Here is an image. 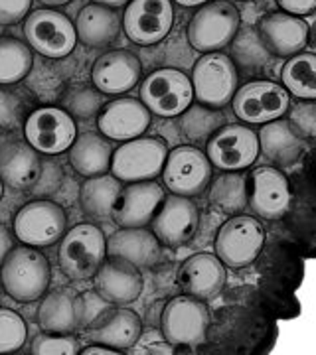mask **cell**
I'll return each instance as SVG.
<instances>
[{"label": "cell", "mask_w": 316, "mask_h": 355, "mask_svg": "<svg viewBox=\"0 0 316 355\" xmlns=\"http://www.w3.org/2000/svg\"><path fill=\"white\" fill-rule=\"evenodd\" d=\"M111 306L105 298H101L95 291H88L83 294L76 296V314H77V326L89 328L93 322H97L99 318L111 310Z\"/></svg>", "instance_id": "obj_39"}, {"label": "cell", "mask_w": 316, "mask_h": 355, "mask_svg": "<svg viewBox=\"0 0 316 355\" xmlns=\"http://www.w3.org/2000/svg\"><path fill=\"white\" fill-rule=\"evenodd\" d=\"M32 0H0V24L13 26L30 14Z\"/></svg>", "instance_id": "obj_43"}, {"label": "cell", "mask_w": 316, "mask_h": 355, "mask_svg": "<svg viewBox=\"0 0 316 355\" xmlns=\"http://www.w3.org/2000/svg\"><path fill=\"white\" fill-rule=\"evenodd\" d=\"M38 322L48 334H72L77 328L76 296L67 291L50 292L38 308Z\"/></svg>", "instance_id": "obj_31"}, {"label": "cell", "mask_w": 316, "mask_h": 355, "mask_svg": "<svg viewBox=\"0 0 316 355\" xmlns=\"http://www.w3.org/2000/svg\"><path fill=\"white\" fill-rule=\"evenodd\" d=\"M289 125L303 139H315L316 135V107L315 101L299 99V103L289 105Z\"/></svg>", "instance_id": "obj_40"}, {"label": "cell", "mask_w": 316, "mask_h": 355, "mask_svg": "<svg viewBox=\"0 0 316 355\" xmlns=\"http://www.w3.org/2000/svg\"><path fill=\"white\" fill-rule=\"evenodd\" d=\"M93 279L95 292L113 306L133 304L135 300H139L144 286L140 268L119 257L105 259Z\"/></svg>", "instance_id": "obj_18"}, {"label": "cell", "mask_w": 316, "mask_h": 355, "mask_svg": "<svg viewBox=\"0 0 316 355\" xmlns=\"http://www.w3.org/2000/svg\"><path fill=\"white\" fill-rule=\"evenodd\" d=\"M283 87L297 99L315 101L316 97V58L315 53H297L283 67Z\"/></svg>", "instance_id": "obj_33"}, {"label": "cell", "mask_w": 316, "mask_h": 355, "mask_svg": "<svg viewBox=\"0 0 316 355\" xmlns=\"http://www.w3.org/2000/svg\"><path fill=\"white\" fill-rule=\"evenodd\" d=\"M166 198L165 188L156 182H133L121 190L113 211V221L119 227H144Z\"/></svg>", "instance_id": "obj_20"}, {"label": "cell", "mask_w": 316, "mask_h": 355, "mask_svg": "<svg viewBox=\"0 0 316 355\" xmlns=\"http://www.w3.org/2000/svg\"><path fill=\"white\" fill-rule=\"evenodd\" d=\"M24 137L38 153H65L77 137L76 121L60 107H40L26 116Z\"/></svg>", "instance_id": "obj_11"}, {"label": "cell", "mask_w": 316, "mask_h": 355, "mask_svg": "<svg viewBox=\"0 0 316 355\" xmlns=\"http://www.w3.org/2000/svg\"><path fill=\"white\" fill-rule=\"evenodd\" d=\"M265 243V229L251 216H231L215 235V257L229 268L249 266Z\"/></svg>", "instance_id": "obj_6"}, {"label": "cell", "mask_w": 316, "mask_h": 355, "mask_svg": "<svg viewBox=\"0 0 316 355\" xmlns=\"http://www.w3.org/2000/svg\"><path fill=\"white\" fill-rule=\"evenodd\" d=\"M226 280V265L210 253L192 254L182 263L178 272V284L182 292L200 300L215 298L224 291Z\"/></svg>", "instance_id": "obj_22"}, {"label": "cell", "mask_w": 316, "mask_h": 355, "mask_svg": "<svg viewBox=\"0 0 316 355\" xmlns=\"http://www.w3.org/2000/svg\"><path fill=\"white\" fill-rule=\"evenodd\" d=\"M222 123L224 114L212 111V107L206 105H190L182 113V132L190 142L196 144H206L222 128Z\"/></svg>", "instance_id": "obj_35"}, {"label": "cell", "mask_w": 316, "mask_h": 355, "mask_svg": "<svg viewBox=\"0 0 316 355\" xmlns=\"http://www.w3.org/2000/svg\"><path fill=\"white\" fill-rule=\"evenodd\" d=\"M172 2H176V4L184 6V8H194V6H202V4L210 2V0H172Z\"/></svg>", "instance_id": "obj_48"}, {"label": "cell", "mask_w": 316, "mask_h": 355, "mask_svg": "<svg viewBox=\"0 0 316 355\" xmlns=\"http://www.w3.org/2000/svg\"><path fill=\"white\" fill-rule=\"evenodd\" d=\"M10 249H13V235L6 229V225L0 223V265L6 259V254L10 253Z\"/></svg>", "instance_id": "obj_45"}, {"label": "cell", "mask_w": 316, "mask_h": 355, "mask_svg": "<svg viewBox=\"0 0 316 355\" xmlns=\"http://www.w3.org/2000/svg\"><path fill=\"white\" fill-rule=\"evenodd\" d=\"M142 76L139 58L126 50L103 53L91 69V81L103 95H123L137 87Z\"/></svg>", "instance_id": "obj_21"}, {"label": "cell", "mask_w": 316, "mask_h": 355, "mask_svg": "<svg viewBox=\"0 0 316 355\" xmlns=\"http://www.w3.org/2000/svg\"><path fill=\"white\" fill-rule=\"evenodd\" d=\"M24 99L10 89L0 87V130H14L22 127L28 116Z\"/></svg>", "instance_id": "obj_38"}, {"label": "cell", "mask_w": 316, "mask_h": 355, "mask_svg": "<svg viewBox=\"0 0 316 355\" xmlns=\"http://www.w3.org/2000/svg\"><path fill=\"white\" fill-rule=\"evenodd\" d=\"M238 67L231 58L222 51H210L196 62L190 81L200 105L224 109L238 91Z\"/></svg>", "instance_id": "obj_4"}, {"label": "cell", "mask_w": 316, "mask_h": 355, "mask_svg": "<svg viewBox=\"0 0 316 355\" xmlns=\"http://www.w3.org/2000/svg\"><path fill=\"white\" fill-rule=\"evenodd\" d=\"M103 109L101 91L89 87H76L67 91L63 99V111L77 119H91Z\"/></svg>", "instance_id": "obj_37"}, {"label": "cell", "mask_w": 316, "mask_h": 355, "mask_svg": "<svg viewBox=\"0 0 316 355\" xmlns=\"http://www.w3.org/2000/svg\"><path fill=\"white\" fill-rule=\"evenodd\" d=\"M42 4H46L48 8L50 6H63V4H67V2H72V0H38Z\"/></svg>", "instance_id": "obj_49"}, {"label": "cell", "mask_w": 316, "mask_h": 355, "mask_svg": "<svg viewBox=\"0 0 316 355\" xmlns=\"http://www.w3.org/2000/svg\"><path fill=\"white\" fill-rule=\"evenodd\" d=\"M26 322L10 308H0V354H14L26 343Z\"/></svg>", "instance_id": "obj_36"}, {"label": "cell", "mask_w": 316, "mask_h": 355, "mask_svg": "<svg viewBox=\"0 0 316 355\" xmlns=\"http://www.w3.org/2000/svg\"><path fill=\"white\" fill-rule=\"evenodd\" d=\"M240 32V12L228 0H210L200 6L188 24V42L194 50L210 53L228 48Z\"/></svg>", "instance_id": "obj_3"}, {"label": "cell", "mask_w": 316, "mask_h": 355, "mask_svg": "<svg viewBox=\"0 0 316 355\" xmlns=\"http://www.w3.org/2000/svg\"><path fill=\"white\" fill-rule=\"evenodd\" d=\"M121 180L113 174H101V176L88 178V182L81 186L79 191V203L83 214L93 221H109L113 219L115 205L121 196Z\"/></svg>", "instance_id": "obj_30"}, {"label": "cell", "mask_w": 316, "mask_h": 355, "mask_svg": "<svg viewBox=\"0 0 316 355\" xmlns=\"http://www.w3.org/2000/svg\"><path fill=\"white\" fill-rule=\"evenodd\" d=\"M76 36L81 44L88 48H105L113 44L119 30H121V18L115 12V8L103 6V4H88L77 14Z\"/></svg>", "instance_id": "obj_28"}, {"label": "cell", "mask_w": 316, "mask_h": 355, "mask_svg": "<svg viewBox=\"0 0 316 355\" xmlns=\"http://www.w3.org/2000/svg\"><path fill=\"white\" fill-rule=\"evenodd\" d=\"M40 156L24 140H6L0 146V180L13 190H28L40 178Z\"/></svg>", "instance_id": "obj_26"}, {"label": "cell", "mask_w": 316, "mask_h": 355, "mask_svg": "<svg viewBox=\"0 0 316 355\" xmlns=\"http://www.w3.org/2000/svg\"><path fill=\"white\" fill-rule=\"evenodd\" d=\"M67 216L62 205L50 200L26 203L14 217V233L28 247H50L63 237Z\"/></svg>", "instance_id": "obj_12"}, {"label": "cell", "mask_w": 316, "mask_h": 355, "mask_svg": "<svg viewBox=\"0 0 316 355\" xmlns=\"http://www.w3.org/2000/svg\"><path fill=\"white\" fill-rule=\"evenodd\" d=\"M107 254L125 259L137 268H151L163 259V245L144 227H121L107 241Z\"/></svg>", "instance_id": "obj_25"}, {"label": "cell", "mask_w": 316, "mask_h": 355, "mask_svg": "<svg viewBox=\"0 0 316 355\" xmlns=\"http://www.w3.org/2000/svg\"><path fill=\"white\" fill-rule=\"evenodd\" d=\"M160 174L172 193L194 198L212 182V164L202 150L194 146H178L166 156Z\"/></svg>", "instance_id": "obj_13"}, {"label": "cell", "mask_w": 316, "mask_h": 355, "mask_svg": "<svg viewBox=\"0 0 316 355\" xmlns=\"http://www.w3.org/2000/svg\"><path fill=\"white\" fill-rule=\"evenodd\" d=\"M83 355H117L119 352L113 349V347H107V345H101V343H95V345H89L88 349L81 352Z\"/></svg>", "instance_id": "obj_46"}, {"label": "cell", "mask_w": 316, "mask_h": 355, "mask_svg": "<svg viewBox=\"0 0 316 355\" xmlns=\"http://www.w3.org/2000/svg\"><path fill=\"white\" fill-rule=\"evenodd\" d=\"M283 12L292 16H308L316 10V0H277Z\"/></svg>", "instance_id": "obj_44"}, {"label": "cell", "mask_w": 316, "mask_h": 355, "mask_svg": "<svg viewBox=\"0 0 316 355\" xmlns=\"http://www.w3.org/2000/svg\"><path fill=\"white\" fill-rule=\"evenodd\" d=\"M259 153L275 168H291L304 153V139L283 116L265 123L257 135Z\"/></svg>", "instance_id": "obj_24"}, {"label": "cell", "mask_w": 316, "mask_h": 355, "mask_svg": "<svg viewBox=\"0 0 316 355\" xmlns=\"http://www.w3.org/2000/svg\"><path fill=\"white\" fill-rule=\"evenodd\" d=\"M69 150V162L77 174L85 178L107 174L111 168L113 146L109 139L97 132H83L74 140Z\"/></svg>", "instance_id": "obj_29"}, {"label": "cell", "mask_w": 316, "mask_h": 355, "mask_svg": "<svg viewBox=\"0 0 316 355\" xmlns=\"http://www.w3.org/2000/svg\"><path fill=\"white\" fill-rule=\"evenodd\" d=\"M168 148L160 139L126 140L111 156V174L121 182H149L163 172Z\"/></svg>", "instance_id": "obj_8"}, {"label": "cell", "mask_w": 316, "mask_h": 355, "mask_svg": "<svg viewBox=\"0 0 316 355\" xmlns=\"http://www.w3.org/2000/svg\"><path fill=\"white\" fill-rule=\"evenodd\" d=\"M210 330V310L203 300L188 294L176 296L163 312V336L172 345H200Z\"/></svg>", "instance_id": "obj_10"}, {"label": "cell", "mask_w": 316, "mask_h": 355, "mask_svg": "<svg viewBox=\"0 0 316 355\" xmlns=\"http://www.w3.org/2000/svg\"><path fill=\"white\" fill-rule=\"evenodd\" d=\"M259 38L267 51L278 58H292L308 44V24L301 16L287 12L267 14L259 22Z\"/></svg>", "instance_id": "obj_23"}, {"label": "cell", "mask_w": 316, "mask_h": 355, "mask_svg": "<svg viewBox=\"0 0 316 355\" xmlns=\"http://www.w3.org/2000/svg\"><path fill=\"white\" fill-rule=\"evenodd\" d=\"M34 64L32 50L22 40L0 38V85L22 81Z\"/></svg>", "instance_id": "obj_34"}, {"label": "cell", "mask_w": 316, "mask_h": 355, "mask_svg": "<svg viewBox=\"0 0 316 355\" xmlns=\"http://www.w3.org/2000/svg\"><path fill=\"white\" fill-rule=\"evenodd\" d=\"M291 105L287 89L273 81H251L235 91L231 107L235 116L247 125H265L285 116Z\"/></svg>", "instance_id": "obj_9"}, {"label": "cell", "mask_w": 316, "mask_h": 355, "mask_svg": "<svg viewBox=\"0 0 316 355\" xmlns=\"http://www.w3.org/2000/svg\"><path fill=\"white\" fill-rule=\"evenodd\" d=\"M77 352V342L67 334H42L32 343V354L36 355H76Z\"/></svg>", "instance_id": "obj_41"}, {"label": "cell", "mask_w": 316, "mask_h": 355, "mask_svg": "<svg viewBox=\"0 0 316 355\" xmlns=\"http://www.w3.org/2000/svg\"><path fill=\"white\" fill-rule=\"evenodd\" d=\"M126 354L135 355H172L174 354V345L166 342V338H158V331L147 330L140 331L139 340L135 345L126 352Z\"/></svg>", "instance_id": "obj_42"}, {"label": "cell", "mask_w": 316, "mask_h": 355, "mask_svg": "<svg viewBox=\"0 0 316 355\" xmlns=\"http://www.w3.org/2000/svg\"><path fill=\"white\" fill-rule=\"evenodd\" d=\"M198 207L190 198L184 196H168L163 200L158 211L152 217V233L160 245L166 247H182L196 235L198 229Z\"/></svg>", "instance_id": "obj_16"}, {"label": "cell", "mask_w": 316, "mask_h": 355, "mask_svg": "<svg viewBox=\"0 0 316 355\" xmlns=\"http://www.w3.org/2000/svg\"><path fill=\"white\" fill-rule=\"evenodd\" d=\"M2 188H4V186H2V180H0V198H2V191H4Z\"/></svg>", "instance_id": "obj_50"}, {"label": "cell", "mask_w": 316, "mask_h": 355, "mask_svg": "<svg viewBox=\"0 0 316 355\" xmlns=\"http://www.w3.org/2000/svg\"><path fill=\"white\" fill-rule=\"evenodd\" d=\"M142 331V322L137 312L128 308H111L97 322L89 326V338L95 343L113 347L119 354L128 352L139 340Z\"/></svg>", "instance_id": "obj_27"}, {"label": "cell", "mask_w": 316, "mask_h": 355, "mask_svg": "<svg viewBox=\"0 0 316 355\" xmlns=\"http://www.w3.org/2000/svg\"><path fill=\"white\" fill-rule=\"evenodd\" d=\"M174 26L172 0H131L123 14L126 38L139 46L158 44Z\"/></svg>", "instance_id": "obj_14"}, {"label": "cell", "mask_w": 316, "mask_h": 355, "mask_svg": "<svg viewBox=\"0 0 316 355\" xmlns=\"http://www.w3.org/2000/svg\"><path fill=\"white\" fill-rule=\"evenodd\" d=\"M107 259V239L97 225L81 223L63 233L58 261L72 280L93 279Z\"/></svg>", "instance_id": "obj_2"}, {"label": "cell", "mask_w": 316, "mask_h": 355, "mask_svg": "<svg viewBox=\"0 0 316 355\" xmlns=\"http://www.w3.org/2000/svg\"><path fill=\"white\" fill-rule=\"evenodd\" d=\"M210 200L222 214L228 216H240L249 207V188L247 180L238 172H226L219 174L212 182L210 188Z\"/></svg>", "instance_id": "obj_32"}, {"label": "cell", "mask_w": 316, "mask_h": 355, "mask_svg": "<svg viewBox=\"0 0 316 355\" xmlns=\"http://www.w3.org/2000/svg\"><path fill=\"white\" fill-rule=\"evenodd\" d=\"M50 263L34 247L10 249L0 265V282L4 292L16 302H34L50 286Z\"/></svg>", "instance_id": "obj_1"}, {"label": "cell", "mask_w": 316, "mask_h": 355, "mask_svg": "<svg viewBox=\"0 0 316 355\" xmlns=\"http://www.w3.org/2000/svg\"><path fill=\"white\" fill-rule=\"evenodd\" d=\"M291 205V188L287 176L275 166H259L251 174L249 207L261 219L283 217Z\"/></svg>", "instance_id": "obj_17"}, {"label": "cell", "mask_w": 316, "mask_h": 355, "mask_svg": "<svg viewBox=\"0 0 316 355\" xmlns=\"http://www.w3.org/2000/svg\"><path fill=\"white\" fill-rule=\"evenodd\" d=\"M194 101L192 81L180 69L165 67L154 71L140 85V103L149 113L172 119L182 114Z\"/></svg>", "instance_id": "obj_7"}, {"label": "cell", "mask_w": 316, "mask_h": 355, "mask_svg": "<svg viewBox=\"0 0 316 355\" xmlns=\"http://www.w3.org/2000/svg\"><path fill=\"white\" fill-rule=\"evenodd\" d=\"M24 38L30 50L51 60L69 55L77 44L74 22L53 8H40L26 16Z\"/></svg>", "instance_id": "obj_5"}, {"label": "cell", "mask_w": 316, "mask_h": 355, "mask_svg": "<svg viewBox=\"0 0 316 355\" xmlns=\"http://www.w3.org/2000/svg\"><path fill=\"white\" fill-rule=\"evenodd\" d=\"M206 144L210 164L224 172H240L249 168L259 156L257 132L245 125H226Z\"/></svg>", "instance_id": "obj_15"}, {"label": "cell", "mask_w": 316, "mask_h": 355, "mask_svg": "<svg viewBox=\"0 0 316 355\" xmlns=\"http://www.w3.org/2000/svg\"><path fill=\"white\" fill-rule=\"evenodd\" d=\"M95 4H103V6H109V8H121V6H126L131 0H93Z\"/></svg>", "instance_id": "obj_47"}, {"label": "cell", "mask_w": 316, "mask_h": 355, "mask_svg": "<svg viewBox=\"0 0 316 355\" xmlns=\"http://www.w3.org/2000/svg\"><path fill=\"white\" fill-rule=\"evenodd\" d=\"M97 125L105 139L126 142L142 137L151 125V113L140 99L119 97L103 105Z\"/></svg>", "instance_id": "obj_19"}]
</instances>
